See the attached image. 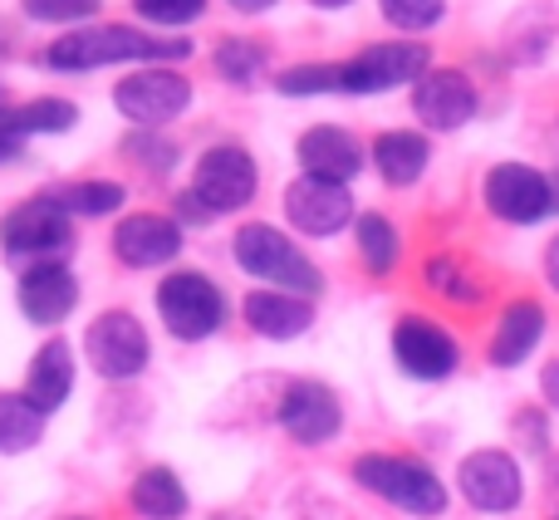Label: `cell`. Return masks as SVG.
<instances>
[{
	"mask_svg": "<svg viewBox=\"0 0 559 520\" xmlns=\"http://www.w3.org/2000/svg\"><path fill=\"white\" fill-rule=\"evenodd\" d=\"M187 55H192V39L157 35L143 25H123V20H94L45 45V64L55 74H98L114 64H182Z\"/></svg>",
	"mask_w": 559,
	"mask_h": 520,
	"instance_id": "1",
	"label": "cell"
},
{
	"mask_svg": "<svg viewBox=\"0 0 559 520\" xmlns=\"http://www.w3.org/2000/svg\"><path fill=\"white\" fill-rule=\"evenodd\" d=\"M231 251H236V265L261 280L265 289H285V295H305V299H314L324 289L319 265L271 222H246L236 232Z\"/></svg>",
	"mask_w": 559,
	"mask_h": 520,
	"instance_id": "2",
	"label": "cell"
},
{
	"mask_svg": "<svg viewBox=\"0 0 559 520\" xmlns=\"http://www.w3.org/2000/svg\"><path fill=\"white\" fill-rule=\"evenodd\" d=\"M354 482L364 492L383 496L388 506L407 516H442L447 511V486L442 476L427 462H413V457H393V452H368L354 462Z\"/></svg>",
	"mask_w": 559,
	"mask_h": 520,
	"instance_id": "3",
	"label": "cell"
},
{
	"mask_svg": "<svg viewBox=\"0 0 559 520\" xmlns=\"http://www.w3.org/2000/svg\"><path fill=\"white\" fill-rule=\"evenodd\" d=\"M157 319L173 339L202 344L226 324V295L202 270H173L157 280Z\"/></svg>",
	"mask_w": 559,
	"mask_h": 520,
	"instance_id": "4",
	"label": "cell"
},
{
	"mask_svg": "<svg viewBox=\"0 0 559 520\" xmlns=\"http://www.w3.org/2000/svg\"><path fill=\"white\" fill-rule=\"evenodd\" d=\"M197 88L182 74V64H138L114 84V108L133 128H167L192 108Z\"/></svg>",
	"mask_w": 559,
	"mask_h": 520,
	"instance_id": "5",
	"label": "cell"
},
{
	"mask_svg": "<svg viewBox=\"0 0 559 520\" xmlns=\"http://www.w3.org/2000/svg\"><path fill=\"white\" fill-rule=\"evenodd\" d=\"M192 192L212 216L246 212L261 192V167L246 143H212L192 163Z\"/></svg>",
	"mask_w": 559,
	"mask_h": 520,
	"instance_id": "6",
	"label": "cell"
},
{
	"mask_svg": "<svg viewBox=\"0 0 559 520\" xmlns=\"http://www.w3.org/2000/svg\"><path fill=\"white\" fill-rule=\"evenodd\" d=\"M0 251L15 260H64L74 251V222L49 202L45 192L15 202L5 216H0Z\"/></svg>",
	"mask_w": 559,
	"mask_h": 520,
	"instance_id": "7",
	"label": "cell"
},
{
	"mask_svg": "<svg viewBox=\"0 0 559 520\" xmlns=\"http://www.w3.org/2000/svg\"><path fill=\"white\" fill-rule=\"evenodd\" d=\"M427 69H432V55H427L423 39H383V45H368L338 64V74H344L338 94H393L403 84H417Z\"/></svg>",
	"mask_w": 559,
	"mask_h": 520,
	"instance_id": "8",
	"label": "cell"
},
{
	"mask_svg": "<svg viewBox=\"0 0 559 520\" xmlns=\"http://www.w3.org/2000/svg\"><path fill=\"white\" fill-rule=\"evenodd\" d=\"M84 354L98 378L123 383V378H138L147 368L153 344H147V329L138 315H128V309H104V315L84 329Z\"/></svg>",
	"mask_w": 559,
	"mask_h": 520,
	"instance_id": "9",
	"label": "cell"
},
{
	"mask_svg": "<svg viewBox=\"0 0 559 520\" xmlns=\"http://www.w3.org/2000/svg\"><path fill=\"white\" fill-rule=\"evenodd\" d=\"M393 358L417 383H442V378H452L456 364H462V344H456L442 324H432V319L403 315L393 324Z\"/></svg>",
	"mask_w": 559,
	"mask_h": 520,
	"instance_id": "10",
	"label": "cell"
},
{
	"mask_svg": "<svg viewBox=\"0 0 559 520\" xmlns=\"http://www.w3.org/2000/svg\"><path fill=\"white\" fill-rule=\"evenodd\" d=\"M456 486H462L466 506H476V511H486V516L515 511L521 496H525L521 466H515V457L501 452V447H481V452L462 457V466H456Z\"/></svg>",
	"mask_w": 559,
	"mask_h": 520,
	"instance_id": "11",
	"label": "cell"
},
{
	"mask_svg": "<svg viewBox=\"0 0 559 520\" xmlns=\"http://www.w3.org/2000/svg\"><path fill=\"white\" fill-rule=\"evenodd\" d=\"M187 246V232L173 212H128L114 226V256L128 270H157L173 265Z\"/></svg>",
	"mask_w": 559,
	"mask_h": 520,
	"instance_id": "12",
	"label": "cell"
},
{
	"mask_svg": "<svg viewBox=\"0 0 559 520\" xmlns=\"http://www.w3.org/2000/svg\"><path fill=\"white\" fill-rule=\"evenodd\" d=\"M280 427L295 437L299 447H324L338 437L344 427V403L329 383H314V378H295L280 398Z\"/></svg>",
	"mask_w": 559,
	"mask_h": 520,
	"instance_id": "13",
	"label": "cell"
},
{
	"mask_svg": "<svg viewBox=\"0 0 559 520\" xmlns=\"http://www.w3.org/2000/svg\"><path fill=\"white\" fill-rule=\"evenodd\" d=\"M15 305L29 324H64L79 305V275L69 260H35V265L20 270V285H15Z\"/></svg>",
	"mask_w": 559,
	"mask_h": 520,
	"instance_id": "14",
	"label": "cell"
},
{
	"mask_svg": "<svg viewBox=\"0 0 559 520\" xmlns=\"http://www.w3.org/2000/svg\"><path fill=\"white\" fill-rule=\"evenodd\" d=\"M79 104L59 94H39L25 98V104H5L0 108V163H15L25 153L29 138H59L79 128Z\"/></svg>",
	"mask_w": 559,
	"mask_h": 520,
	"instance_id": "15",
	"label": "cell"
},
{
	"mask_svg": "<svg viewBox=\"0 0 559 520\" xmlns=\"http://www.w3.org/2000/svg\"><path fill=\"white\" fill-rule=\"evenodd\" d=\"M295 163L299 177H319V182H338L348 187L368 163V147L358 143L348 128L338 123H314L295 138Z\"/></svg>",
	"mask_w": 559,
	"mask_h": 520,
	"instance_id": "16",
	"label": "cell"
},
{
	"mask_svg": "<svg viewBox=\"0 0 559 520\" xmlns=\"http://www.w3.org/2000/svg\"><path fill=\"white\" fill-rule=\"evenodd\" d=\"M285 216L299 236H338L354 216V192L338 182H319V177H295L285 187Z\"/></svg>",
	"mask_w": 559,
	"mask_h": 520,
	"instance_id": "17",
	"label": "cell"
},
{
	"mask_svg": "<svg viewBox=\"0 0 559 520\" xmlns=\"http://www.w3.org/2000/svg\"><path fill=\"white\" fill-rule=\"evenodd\" d=\"M486 206L511 226H531L550 216V177L525 163H501L486 173Z\"/></svg>",
	"mask_w": 559,
	"mask_h": 520,
	"instance_id": "18",
	"label": "cell"
},
{
	"mask_svg": "<svg viewBox=\"0 0 559 520\" xmlns=\"http://www.w3.org/2000/svg\"><path fill=\"white\" fill-rule=\"evenodd\" d=\"M413 114L432 133H456L476 118V88L462 69H427L413 84Z\"/></svg>",
	"mask_w": 559,
	"mask_h": 520,
	"instance_id": "19",
	"label": "cell"
},
{
	"mask_svg": "<svg viewBox=\"0 0 559 520\" xmlns=\"http://www.w3.org/2000/svg\"><path fill=\"white\" fill-rule=\"evenodd\" d=\"M241 319L255 329L261 339H275V344H285V339H299L309 324H314V299L305 295H285V289H251V295L241 299Z\"/></svg>",
	"mask_w": 559,
	"mask_h": 520,
	"instance_id": "20",
	"label": "cell"
},
{
	"mask_svg": "<svg viewBox=\"0 0 559 520\" xmlns=\"http://www.w3.org/2000/svg\"><path fill=\"white\" fill-rule=\"evenodd\" d=\"M20 393H25L45 417L59 413V407L69 403V393H74V344H69V339L39 344L35 358H29V368H25V388H20Z\"/></svg>",
	"mask_w": 559,
	"mask_h": 520,
	"instance_id": "21",
	"label": "cell"
},
{
	"mask_svg": "<svg viewBox=\"0 0 559 520\" xmlns=\"http://www.w3.org/2000/svg\"><path fill=\"white\" fill-rule=\"evenodd\" d=\"M368 163L378 167V177L388 187H413L427 173V163H432V143L423 133H413V128H388V133L373 138Z\"/></svg>",
	"mask_w": 559,
	"mask_h": 520,
	"instance_id": "22",
	"label": "cell"
},
{
	"mask_svg": "<svg viewBox=\"0 0 559 520\" xmlns=\"http://www.w3.org/2000/svg\"><path fill=\"white\" fill-rule=\"evenodd\" d=\"M540 339H545V309H540V299H515V305H506L501 324H496V334H491V364L496 368L525 364V358L540 348Z\"/></svg>",
	"mask_w": 559,
	"mask_h": 520,
	"instance_id": "23",
	"label": "cell"
},
{
	"mask_svg": "<svg viewBox=\"0 0 559 520\" xmlns=\"http://www.w3.org/2000/svg\"><path fill=\"white\" fill-rule=\"evenodd\" d=\"M45 197L59 206V212L69 216V222H79V216H114L123 212L128 202V187L114 182V177H74V182H55L45 187Z\"/></svg>",
	"mask_w": 559,
	"mask_h": 520,
	"instance_id": "24",
	"label": "cell"
},
{
	"mask_svg": "<svg viewBox=\"0 0 559 520\" xmlns=\"http://www.w3.org/2000/svg\"><path fill=\"white\" fill-rule=\"evenodd\" d=\"M212 69L222 84L255 88L265 79V69H271V45L255 35H226V39H216V49H212Z\"/></svg>",
	"mask_w": 559,
	"mask_h": 520,
	"instance_id": "25",
	"label": "cell"
},
{
	"mask_svg": "<svg viewBox=\"0 0 559 520\" xmlns=\"http://www.w3.org/2000/svg\"><path fill=\"white\" fill-rule=\"evenodd\" d=\"M128 501H133V511L143 520H182L187 516V486L177 482L173 466H147V472H138Z\"/></svg>",
	"mask_w": 559,
	"mask_h": 520,
	"instance_id": "26",
	"label": "cell"
},
{
	"mask_svg": "<svg viewBox=\"0 0 559 520\" xmlns=\"http://www.w3.org/2000/svg\"><path fill=\"white\" fill-rule=\"evenodd\" d=\"M118 153H123V163L138 167L143 177H173L187 157L182 143H177L173 133H163V128H128V138L118 143Z\"/></svg>",
	"mask_w": 559,
	"mask_h": 520,
	"instance_id": "27",
	"label": "cell"
},
{
	"mask_svg": "<svg viewBox=\"0 0 559 520\" xmlns=\"http://www.w3.org/2000/svg\"><path fill=\"white\" fill-rule=\"evenodd\" d=\"M354 241H358V256H364L368 275H393L397 260H403V236L397 226L388 222L383 212H364L354 222Z\"/></svg>",
	"mask_w": 559,
	"mask_h": 520,
	"instance_id": "28",
	"label": "cell"
},
{
	"mask_svg": "<svg viewBox=\"0 0 559 520\" xmlns=\"http://www.w3.org/2000/svg\"><path fill=\"white\" fill-rule=\"evenodd\" d=\"M39 437H45V413L25 393H0V457L29 452Z\"/></svg>",
	"mask_w": 559,
	"mask_h": 520,
	"instance_id": "29",
	"label": "cell"
},
{
	"mask_svg": "<svg viewBox=\"0 0 559 520\" xmlns=\"http://www.w3.org/2000/svg\"><path fill=\"white\" fill-rule=\"evenodd\" d=\"M212 10V0H133V15L143 20V29L157 35H177V29L197 25Z\"/></svg>",
	"mask_w": 559,
	"mask_h": 520,
	"instance_id": "30",
	"label": "cell"
},
{
	"mask_svg": "<svg viewBox=\"0 0 559 520\" xmlns=\"http://www.w3.org/2000/svg\"><path fill=\"white\" fill-rule=\"evenodd\" d=\"M271 84L285 98H319V94H338L344 74H338V64H289V69H280Z\"/></svg>",
	"mask_w": 559,
	"mask_h": 520,
	"instance_id": "31",
	"label": "cell"
},
{
	"mask_svg": "<svg viewBox=\"0 0 559 520\" xmlns=\"http://www.w3.org/2000/svg\"><path fill=\"white\" fill-rule=\"evenodd\" d=\"M423 280L437 289V295L456 299V305H476V299L486 295V289H481V280H476L472 270H466L456 256H432V260H427V265H423Z\"/></svg>",
	"mask_w": 559,
	"mask_h": 520,
	"instance_id": "32",
	"label": "cell"
},
{
	"mask_svg": "<svg viewBox=\"0 0 559 520\" xmlns=\"http://www.w3.org/2000/svg\"><path fill=\"white\" fill-rule=\"evenodd\" d=\"M104 0H20V15L35 25H59V29H79L94 25Z\"/></svg>",
	"mask_w": 559,
	"mask_h": 520,
	"instance_id": "33",
	"label": "cell"
},
{
	"mask_svg": "<svg viewBox=\"0 0 559 520\" xmlns=\"http://www.w3.org/2000/svg\"><path fill=\"white\" fill-rule=\"evenodd\" d=\"M378 10H383V20L393 29L423 35V29H432L447 15V0H378Z\"/></svg>",
	"mask_w": 559,
	"mask_h": 520,
	"instance_id": "34",
	"label": "cell"
},
{
	"mask_svg": "<svg viewBox=\"0 0 559 520\" xmlns=\"http://www.w3.org/2000/svg\"><path fill=\"white\" fill-rule=\"evenodd\" d=\"M173 216H177V222H182V232H187V226H212V222H216V216L206 212L202 202H197V192H192V187H187V192H177Z\"/></svg>",
	"mask_w": 559,
	"mask_h": 520,
	"instance_id": "35",
	"label": "cell"
},
{
	"mask_svg": "<svg viewBox=\"0 0 559 520\" xmlns=\"http://www.w3.org/2000/svg\"><path fill=\"white\" fill-rule=\"evenodd\" d=\"M540 393H545V403L559 413V358H550L545 364V374H540Z\"/></svg>",
	"mask_w": 559,
	"mask_h": 520,
	"instance_id": "36",
	"label": "cell"
},
{
	"mask_svg": "<svg viewBox=\"0 0 559 520\" xmlns=\"http://www.w3.org/2000/svg\"><path fill=\"white\" fill-rule=\"evenodd\" d=\"M226 5H231L236 15H265V10H275L280 0H226Z\"/></svg>",
	"mask_w": 559,
	"mask_h": 520,
	"instance_id": "37",
	"label": "cell"
},
{
	"mask_svg": "<svg viewBox=\"0 0 559 520\" xmlns=\"http://www.w3.org/2000/svg\"><path fill=\"white\" fill-rule=\"evenodd\" d=\"M545 275H550V285L559 289V236L550 241V251H545Z\"/></svg>",
	"mask_w": 559,
	"mask_h": 520,
	"instance_id": "38",
	"label": "cell"
},
{
	"mask_svg": "<svg viewBox=\"0 0 559 520\" xmlns=\"http://www.w3.org/2000/svg\"><path fill=\"white\" fill-rule=\"evenodd\" d=\"M309 5H314V10H348L354 0H309Z\"/></svg>",
	"mask_w": 559,
	"mask_h": 520,
	"instance_id": "39",
	"label": "cell"
},
{
	"mask_svg": "<svg viewBox=\"0 0 559 520\" xmlns=\"http://www.w3.org/2000/svg\"><path fill=\"white\" fill-rule=\"evenodd\" d=\"M550 212H559V167L550 173Z\"/></svg>",
	"mask_w": 559,
	"mask_h": 520,
	"instance_id": "40",
	"label": "cell"
},
{
	"mask_svg": "<svg viewBox=\"0 0 559 520\" xmlns=\"http://www.w3.org/2000/svg\"><path fill=\"white\" fill-rule=\"evenodd\" d=\"M0 108H5V84H0Z\"/></svg>",
	"mask_w": 559,
	"mask_h": 520,
	"instance_id": "41",
	"label": "cell"
},
{
	"mask_svg": "<svg viewBox=\"0 0 559 520\" xmlns=\"http://www.w3.org/2000/svg\"><path fill=\"white\" fill-rule=\"evenodd\" d=\"M64 520H88V516H64Z\"/></svg>",
	"mask_w": 559,
	"mask_h": 520,
	"instance_id": "42",
	"label": "cell"
},
{
	"mask_svg": "<svg viewBox=\"0 0 559 520\" xmlns=\"http://www.w3.org/2000/svg\"><path fill=\"white\" fill-rule=\"evenodd\" d=\"M216 520H236V516H216Z\"/></svg>",
	"mask_w": 559,
	"mask_h": 520,
	"instance_id": "43",
	"label": "cell"
},
{
	"mask_svg": "<svg viewBox=\"0 0 559 520\" xmlns=\"http://www.w3.org/2000/svg\"><path fill=\"white\" fill-rule=\"evenodd\" d=\"M555 520H559V516H555Z\"/></svg>",
	"mask_w": 559,
	"mask_h": 520,
	"instance_id": "44",
	"label": "cell"
}]
</instances>
